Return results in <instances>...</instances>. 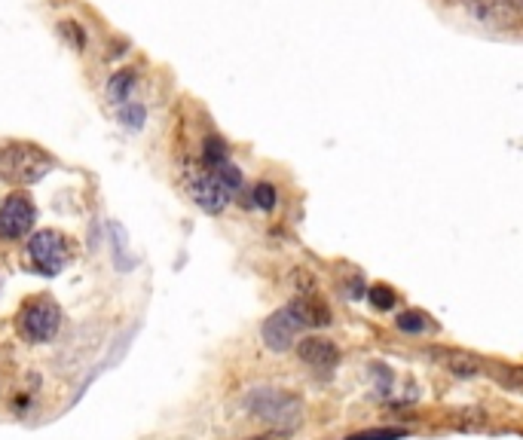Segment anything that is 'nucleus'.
<instances>
[{"label":"nucleus","instance_id":"1","mask_svg":"<svg viewBox=\"0 0 523 440\" xmlns=\"http://www.w3.org/2000/svg\"><path fill=\"white\" fill-rule=\"evenodd\" d=\"M190 196L203 212L218 214L236 199V193L242 190V171L233 162H220V165H205L196 169L187 180Z\"/></svg>","mask_w":523,"mask_h":440},{"label":"nucleus","instance_id":"2","mask_svg":"<svg viewBox=\"0 0 523 440\" xmlns=\"http://www.w3.org/2000/svg\"><path fill=\"white\" fill-rule=\"evenodd\" d=\"M245 407L252 410L257 419L278 431H294L303 422V403L288 392H278V388H254L245 398Z\"/></svg>","mask_w":523,"mask_h":440},{"label":"nucleus","instance_id":"3","mask_svg":"<svg viewBox=\"0 0 523 440\" xmlns=\"http://www.w3.org/2000/svg\"><path fill=\"white\" fill-rule=\"evenodd\" d=\"M49 171V160L40 150L28 147V144H16V147L0 150V178L16 180V184H31L40 180Z\"/></svg>","mask_w":523,"mask_h":440},{"label":"nucleus","instance_id":"4","mask_svg":"<svg viewBox=\"0 0 523 440\" xmlns=\"http://www.w3.org/2000/svg\"><path fill=\"white\" fill-rule=\"evenodd\" d=\"M59 324H62V312L53 300H31V303H25V309L19 312V330L31 343L53 340Z\"/></svg>","mask_w":523,"mask_h":440},{"label":"nucleus","instance_id":"5","mask_svg":"<svg viewBox=\"0 0 523 440\" xmlns=\"http://www.w3.org/2000/svg\"><path fill=\"white\" fill-rule=\"evenodd\" d=\"M68 242H64L62 233H55V229H43L31 239L28 245V257H31V263L37 266V272L43 276H55V272H62V266L68 263Z\"/></svg>","mask_w":523,"mask_h":440},{"label":"nucleus","instance_id":"6","mask_svg":"<svg viewBox=\"0 0 523 440\" xmlns=\"http://www.w3.org/2000/svg\"><path fill=\"white\" fill-rule=\"evenodd\" d=\"M465 6L486 28H518L523 19V0H465Z\"/></svg>","mask_w":523,"mask_h":440},{"label":"nucleus","instance_id":"7","mask_svg":"<svg viewBox=\"0 0 523 440\" xmlns=\"http://www.w3.org/2000/svg\"><path fill=\"white\" fill-rule=\"evenodd\" d=\"M300 330H303V324H300L297 315L291 312V306H285L263 321L261 336H263V343H267L270 352H288L294 340H297Z\"/></svg>","mask_w":523,"mask_h":440},{"label":"nucleus","instance_id":"8","mask_svg":"<svg viewBox=\"0 0 523 440\" xmlns=\"http://www.w3.org/2000/svg\"><path fill=\"white\" fill-rule=\"evenodd\" d=\"M34 227V205L25 196H10L0 208V236L21 239Z\"/></svg>","mask_w":523,"mask_h":440},{"label":"nucleus","instance_id":"9","mask_svg":"<svg viewBox=\"0 0 523 440\" xmlns=\"http://www.w3.org/2000/svg\"><path fill=\"white\" fill-rule=\"evenodd\" d=\"M297 355L303 364L315 367V370H331L340 361V352L331 340H321V336H306L303 343H297Z\"/></svg>","mask_w":523,"mask_h":440},{"label":"nucleus","instance_id":"10","mask_svg":"<svg viewBox=\"0 0 523 440\" xmlns=\"http://www.w3.org/2000/svg\"><path fill=\"white\" fill-rule=\"evenodd\" d=\"M288 306L303 328H325V324H331V309H328L319 297H312V294H303V297L291 300Z\"/></svg>","mask_w":523,"mask_h":440},{"label":"nucleus","instance_id":"11","mask_svg":"<svg viewBox=\"0 0 523 440\" xmlns=\"http://www.w3.org/2000/svg\"><path fill=\"white\" fill-rule=\"evenodd\" d=\"M435 358L447 367L456 377H477L481 373V361L475 355H465V352H435Z\"/></svg>","mask_w":523,"mask_h":440},{"label":"nucleus","instance_id":"12","mask_svg":"<svg viewBox=\"0 0 523 440\" xmlns=\"http://www.w3.org/2000/svg\"><path fill=\"white\" fill-rule=\"evenodd\" d=\"M132 89H135V74L132 71H120V74H113L111 83H107V98H111L113 104H129Z\"/></svg>","mask_w":523,"mask_h":440},{"label":"nucleus","instance_id":"13","mask_svg":"<svg viewBox=\"0 0 523 440\" xmlns=\"http://www.w3.org/2000/svg\"><path fill=\"white\" fill-rule=\"evenodd\" d=\"M203 162L205 165H220L230 162V154H227V144L220 138H209L203 144Z\"/></svg>","mask_w":523,"mask_h":440},{"label":"nucleus","instance_id":"14","mask_svg":"<svg viewBox=\"0 0 523 440\" xmlns=\"http://www.w3.org/2000/svg\"><path fill=\"white\" fill-rule=\"evenodd\" d=\"M398 328L404 330V334H426L432 324H428V315H422V312H401Z\"/></svg>","mask_w":523,"mask_h":440},{"label":"nucleus","instance_id":"15","mask_svg":"<svg viewBox=\"0 0 523 440\" xmlns=\"http://www.w3.org/2000/svg\"><path fill=\"white\" fill-rule=\"evenodd\" d=\"M370 303H374V309H379V312H389L392 306H395V291L392 287H386V285H377V287H370Z\"/></svg>","mask_w":523,"mask_h":440},{"label":"nucleus","instance_id":"16","mask_svg":"<svg viewBox=\"0 0 523 440\" xmlns=\"http://www.w3.org/2000/svg\"><path fill=\"white\" fill-rule=\"evenodd\" d=\"M252 196H254V205L263 208V212H272V208H276V187L272 184H257Z\"/></svg>","mask_w":523,"mask_h":440},{"label":"nucleus","instance_id":"17","mask_svg":"<svg viewBox=\"0 0 523 440\" xmlns=\"http://www.w3.org/2000/svg\"><path fill=\"white\" fill-rule=\"evenodd\" d=\"M120 122H126L129 129H141V122H145V107L141 104H120Z\"/></svg>","mask_w":523,"mask_h":440},{"label":"nucleus","instance_id":"18","mask_svg":"<svg viewBox=\"0 0 523 440\" xmlns=\"http://www.w3.org/2000/svg\"><path fill=\"white\" fill-rule=\"evenodd\" d=\"M404 431L401 428H377V431H361V435H353L346 440H401Z\"/></svg>","mask_w":523,"mask_h":440},{"label":"nucleus","instance_id":"19","mask_svg":"<svg viewBox=\"0 0 523 440\" xmlns=\"http://www.w3.org/2000/svg\"><path fill=\"white\" fill-rule=\"evenodd\" d=\"M254 440H272V437H254Z\"/></svg>","mask_w":523,"mask_h":440}]
</instances>
